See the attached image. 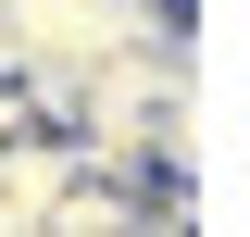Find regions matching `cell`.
I'll return each instance as SVG.
<instances>
[{"label": "cell", "mask_w": 250, "mask_h": 237, "mask_svg": "<svg viewBox=\"0 0 250 237\" xmlns=\"http://www.w3.org/2000/svg\"><path fill=\"white\" fill-rule=\"evenodd\" d=\"M25 125V62H13V38H0V138Z\"/></svg>", "instance_id": "obj_1"}]
</instances>
